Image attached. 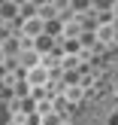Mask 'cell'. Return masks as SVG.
Listing matches in <instances>:
<instances>
[{
	"instance_id": "1",
	"label": "cell",
	"mask_w": 118,
	"mask_h": 125,
	"mask_svg": "<svg viewBox=\"0 0 118 125\" xmlns=\"http://www.w3.org/2000/svg\"><path fill=\"white\" fill-rule=\"evenodd\" d=\"M73 125H118V49L109 55L94 89L79 104Z\"/></svg>"
},
{
	"instance_id": "2",
	"label": "cell",
	"mask_w": 118,
	"mask_h": 125,
	"mask_svg": "<svg viewBox=\"0 0 118 125\" xmlns=\"http://www.w3.org/2000/svg\"><path fill=\"white\" fill-rule=\"evenodd\" d=\"M27 79H30V85H42V83H46V79H48V73H46V67H30V73H27Z\"/></svg>"
},
{
	"instance_id": "3",
	"label": "cell",
	"mask_w": 118,
	"mask_h": 125,
	"mask_svg": "<svg viewBox=\"0 0 118 125\" xmlns=\"http://www.w3.org/2000/svg\"><path fill=\"white\" fill-rule=\"evenodd\" d=\"M39 28H42V21H39V18H30V21L24 24V31H27V34H39Z\"/></svg>"
},
{
	"instance_id": "4",
	"label": "cell",
	"mask_w": 118,
	"mask_h": 125,
	"mask_svg": "<svg viewBox=\"0 0 118 125\" xmlns=\"http://www.w3.org/2000/svg\"><path fill=\"white\" fill-rule=\"evenodd\" d=\"M6 122V110H3V98H0V125Z\"/></svg>"
}]
</instances>
